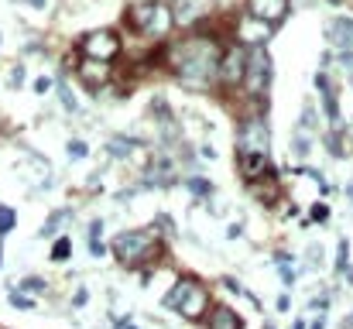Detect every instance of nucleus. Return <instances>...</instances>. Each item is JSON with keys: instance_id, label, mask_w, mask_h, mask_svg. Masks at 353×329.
I'll use <instances>...</instances> for the list:
<instances>
[{"instance_id": "20", "label": "nucleus", "mask_w": 353, "mask_h": 329, "mask_svg": "<svg viewBox=\"0 0 353 329\" xmlns=\"http://www.w3.org/2000/svg\"><path fill=\"white\" fill-rule=\"evenodd\" d=\"M14 223H17V217H14V210L0 203V233H10V230H14Z\"/></svg>"}, {"instance_id": "15", "label": "nucleus", "mask_w": 353, "mask_h": 329, "mask_svg": "<svg viewBox=\"0 0 353 329\" xmlns=\"http://www.w3.org/2000/svg\"><path fill=\"white\" fill-rule=\"evenodd\" d=\"M134 148H137V141H130V137H114V141L107 144V151H110L114 158H127Z\"/></svg>"}, {"instance_id": "33", "label": "nucleus", "mask_w": 353, "mask_h": 329, "mask_svg": "<svg viewBox=\"0 0 353 329\" xmlns=\"http://www.w3.org/2000/svg\"><path fill=\"white\" fill-rule=\"evenodd\" d=\"M24 3H31L34 10H45V7H48V0H24Z\"/></svg>"}, {"instance_id": "4", "label": "nucleus", "mask_w": 353, "mask_h": 329, "mask_svg": "<svg viewBox=\"0 0 353 329\" xmlns=\"http://www.w3.org/2000/svg\"><path fill=\"white\" fill-rule=\"evenodd\" d=\"M151 250H158L154 230H123L114 240V254H117L120 264H141L151 257Z\"/></svg>"}, {"instance_id": "1", "label": "nucleus", "mask_w": 353, "mask_h": 329, "mask_svg": "<svg viewBox=\"0 0 353 329\" xmlns=\"http://www.w3.org/2000/svg\"><path fill=\"white\" fill-rule=\"evenodd\" d=\"M168 59H172V69L185 90H210L220 76L223 48L210 34H192L182 45H172Z\"/></svg>"}, {"instance_id": "13", "label": "nucleus", "mask_w": 353, "mask_h": 329, "mask_svg": "<svg viewBox=\"0 0 353 329\" xmlns=\"http://www.w3.org/2000/svg\"><path fill=\"white\" fill-rule=\"evenodd\" d=\"M206 329H243V326H240V316H236L234 309L216 306V309L210 312V323H206Z\"/></svg>"}, {"instance_id": "25", "label": "nucleus", "mask_w": 353, "mask_h": 329, "mask_svg": "<svg viewBox=\"0 0 353 329\" xmlns=\"http://www.w3.org/2000/svg\"><path fill=\"white\" fill-rule=\"evenodd\" d=\"M21 288H24V292H45V281H41V278H24Z\"/></svg>"}, {"instance_id": "16", "label": "nucleus", "mask_w": 353, "mask_h": 329, "mask_svg": "<svg viewBox=\"0 0 353 329\" xmlns=\"http://www.w3.org/2000/svg\"><path fill=\"white\" fill-rule=\"evenodd\" d=\"M65 219H69V213H65V210H59V213H52V217L45 219V226L38 230V237H52V233H55V230H59V226H62Z\"/></svg>"}, {"instance_id": "12", "label": "nucleus", "mask_w": 353, "mask_h": 329, "mask_svg": "<svg viewBox=\"0 0 353 329\" xmlns=\"http://www.w3.org/2000/svg\"><path fill=\"white\" fill-rule=\"evenodd\" d=\"M271 168L268 154H240V175L243 179H261Z\"/></svg>"}, {"instance_id": "27", "label": "nucleus", "mask_w": 353, "mask_h": 329, "mask_svg": "<svg viewBox=\"0 0 353 329\" xmlns=\"http://www.w3.org/2000/svg\"><path fill=\"white\" fill-rule=\"evenodd\" d=\"M48 90H52V79H48V76H41V79H34V93H38V97H45Z\"/></svg>"}, {"instance_id": "21", "label": "nucleus", "mask_w": 353, "mask_h": 329, "mask_svg": "<svg viewBox=\"0 0 353 329\" xmlns=\"http://www.w3.org/2000/svg\"><path fill=\"white\" fill-rule=\"evenodd\" d=\"M65 151H69V158H72V161H79V158H86V154H90V148H86L83 141H69V144H65Z\"/></svg>"}, {"instance_id": "23", "label": "nucleus", "mask_w": 353, "mask_h": 329, "mask_svg": "<svg viewBox=\"0 0 353 329\" xmlns=\"http://www.w3.org/2000/svg\"><path fill=\"white\" fill-rule=\"evenodd\" d=\"M69 250H72V243H69V240L62 237V240H59V243L52 247V261H65V257H69Z\"/></svg>"}, {"instance_id": "8", "label": "nucleus", "mask_w": 353, "mask_h": 329, "mask_svg": "<svg viewBox=\"0 0 353 329\" xmlns=\"http://www.w3.org/2000/svg\"><path fill=\"white\" fill-rule=\"evenodd\" d=\"M243 62H247V48H243V45L223 48L216 83H223V86H230V90H234V86H240V83H243Z\"/></svg>"}, {"instance_id": "14", "label": "nucleus", "mask_w": 353, "mask_h": 329, "mask_svg": "<svg viewBox=\"0 0 353 329\" xmlns=\"http://www.w3.org/2000/svg\"><path fill=\"white\" fill-rule=\"evenodd\" d=\"M79 72H83L90 83H97V79H107V62H90V59H83Z\"/></svg>"}, {"instance_id": "36", "label": "nucleus", "mask_w": 353, "mask_h": 329, "mask_svg": "<svg viewBox=\"0 0 353 329\" xmlns=\"http://www.w3.org/2000/svg\"><path fill=\"white\" fill-rule=\"evenodd\" d=\"M347 196H350V199H353V186H347Z\"/></svg>"}, {"instance_id": "10", "label": "nucleus", "mask_w": 353, "mask_h": 329, "mask_svg": "<svg viewBox=\"0 0 353 329\" xmlns=\"http://www.w3.org/2000/svg\"><path fill=\"white\" fill-rule=\"evenodd\" d=\"M247 14L257 17V21L278 24V21H285V14H288V0H247Z\"/></svg>"}, {"instance_id": "6", "label": "nucleus", "mask_w": 353, "mask_h": 329, "mask_svg": "<svg viewBox=\"0 0 353 329\" xmlns=\"http://www.w3.org/2000/svg\"><path fill=\"white\" fill-rule=\"evenodd\" d=\"M268 83H271V59H268L264 45H261V48H247L243 83H240V86H243L250 97H261V93L268 90Z\"/></svg>"}, {"instance_id": "7", "label": "nucleus", "mask_w": 353, "mask_h": 329, "mask_svg": "<svg viewBox=\"0 0 353 329\" xmlns=\"http://www.w3.org/2000/svg\"><path fill=\"white\" fill-rule=\"evenodd\" d=\"M79 52H83V59H90V62H107V66H110L120 55V34L110 31V28L90 31V34L79 41Z\"/></svg>"}, {"instance_id": "18", "label": "nucleus", "mask_w": 353, "mask_h": 329, "mask_svg": "<svg viewBox=\"0 0 353 329\" xmlns=\"http://www.w3.org/2000/svg\"><path fill=\"white\" fill-rule=\"evenodd\" d=\"M323 107H326L330 120H340V107H336V93L333 90H323Z\"/></svg>"}, {"instance_id": "2", "label": "nucleus", "mask_w": 353, "mask_h": 329, "mask_svg": "<svg viewBox=\"0 0 353 329\" xmlns=\"http://www.w3.org/2000/svg\"><path fill=\"white\" fill-rule=\"evenodd\" d=\"M165 306L196 323V319H203L206 309H210V292H206L196 278H182V281H175V288L165 295Z\"/></svg>"}, {"instance_id": "30", "label": "nucleus", "mask_w": 353, "mask_h": 329, "mask_svg": "<svg viewBox=\"0 0 353 329\" xmlns=\"http://www.w3.org/2000/svg\"><path fill=\"white\" fill-rule=\"evenodd\" d=\"M100 233H103V223L93 219V223H90V240H100Z\"/></svg>"}, {"instance_id": "11", "label": "nucleus", "mask_w": 353, "mask_h": 329, "mask_svg": "<svg viewBox=\"0 0 353 329\" xmlns=\"http://www.w3.org/2000/svg\"><path fill=\"white\" fill-rule=\"evenodd\" d=\"M330 38L336 41V48H340V52H350L353 48V21L336 17V21L330 24Z\"/></svg>"}, {"instance_id": "29", "label": "nucleus", "mask_w": 353, "mask_h": 329, "mask_svg": "<svg viewBox=\"0 0 353 329\" xmlns=\"http://www.w3.org/2000/svg\"><path fill=\"white\" fill-rule=\"evenodd\" d=\"M90 254H93V257H103V254H107L103 240H90Z\"/></svg>"}, {"instance_id": "34", "label": "nucleus", "mask_w": 353, "mask_h": 329, "mask_svg": "<svg viewBox=\"0 0 353 329\" xmlns=\"http://www.w3.org/2000/svg\"><path fill=\"white\" fill-rule=\"evenodd\" d=\"M309 329H326V316H319V319H316V323H312Z\"/></svg>"}, {"instance_id": "28", "label": "nucleus", "mask_w": 353, "mask_h": 329, "mask_svg": "<svg viewBox=\"0 0 353 329\" xmlns=\"http://www.w3.org/2000/svg\"><path fill=\"white\" fill-rule=\"evenodd\" d=\"M10 86H14V90H17V86H24V69H21V66L10 72Z\"/></svg>"}, {"instance_id": "31", "label": "nucleus", "mask_w": 353, "mask_h": 329, "mask_svg": "<svg viewBox=\"0 0 353 329\" xmlns=\"http://www.w3.org/2000/svg\"><path fill=\"white\" fill-rule=\"evenodd\" d=\"M199 154H203L206 161H213V158H216V148H213V144H203V148H199Z\"/></svg>"}, {"instance_id": "24", "label": "nucleus", "mask_w": 353, "mask_h": 329, "mask_svg": "<svg viewBox=\"0 0 353 329\" xmlns=\"http://www.w3.org/2000/svg\"><path fill=\"white\" fill-rule=\"evenodd\" d=\"M309 217H312V223H330V206H326V203H316V206L309 210Z\"/></svg>"}, {"instance_id": "3", "label": "nucleus", "mask_w": 353, "mask_h": 329, "mask_svg": "<svg viewBox=\"0 0 353 329\" xmlns=\"http://www.w3.org/2000/svg\"><path fill=\"white\" fill-rule=\"evenodd\" d=\"M130 24L144 34V38H165L175 24V14L165 0H144L137 7H130Z\"/></svg>"}, {"instance_id": "37", "label": "nucleus", "mask_w": 353, "mask_h": 329, "mask_svg": "<svg viewBox=\"0 0 353 329\" xmlns=\"http://www.w3.org/2000/svg\"><path fill=\"white\" fill-rule=\"evenodd\" d=\"M350 281H353V268H350Z\"/></svg>"}, {"instance_id": "19", "label": "nucleus", "mask_w": 353, "mask_h": 329, "mask_svg": "<svg viewBox=\"0 0 353 329\" xmlns=\"http://www.w3.org/2000/svg\"><path fill=\"white\" fill-rule=\"evenodd\" d=\"M185 186L192 196H213V182H206V179H189Z\"/></svg>"}, {"instance_id": "9", "label": "nucleus", "mask_w": 353, "mask_h": 329, "mask_svg": "<svg viewBox=\"0 0 353 329\" xmlns=\"http://www.w3.org/2000/svg\"><path fill=\"white\" fill-rule=\"evenodd\" d=\"M271 31H274V24H268V21H257V17H240L236 21V45H243V48H261L268 38H271Z\"/></svg>"}, {"instance_id": "26", "label": "nucleus", "mask_w": 353, "mask_h": 329, "mask_svg": "<svg viewBox=\"0 0 353 329\" xmlns=\"http://www.w3.org/2000/svg\"><path fill=\"white\" fill-rule=\"evenodd\" d=\"M10 306H14V309H34V302H31V299H24V295H17V292L10 295Z\"/></svg>"}, {"instance_id": "35", "label": "nucleus", "mask_w": 353, "mask_h": 329, "mask_svg": "<svg viewBox=\"0 0 353 329\" xmlns=\"http://www.w3.org/2000/svg\"><path fill=\"white\" fill-rule=\"evenodd\" d=\"M292 329H305V323H295V326H292Z\"/></svg>"}, {"instance_id": "32", "label": "nucleus", "mask_w": 353, "mask_h": 329, "mask_svg": "<svg viewBox=\"0 0 353 329\" xmlns=\"http://www.w3.org/2000/svg\"><path fill=\"white\" fill-rule=\"evenodd\" d=\"M86 299H90V292H86V288H79V292H76V299H72V302H76V306H86Z\"/></svg>"}, {"instance_id": "5", "label": "nucleus", "mask_w": 353, "mask_h": 329, "mask_svg": "<svg viewBox=\"0 0 353 329\" xmlns=\"http://www.w3.org/2000/svg\"><path fill=\"white\" fill-rule=\"evenodd\" d=\"M236 154H268L271 158V134L264 117H247L236 130Z\"/></svg>"}, {"instance_id": "17", "label": "nucleus", "mask_w": 353, "mask_h": 329, "mask_svg": "<svg viewBox=\"0 0 353 329\" xmlns=\"http://www.w3.org/2000/svg\"><path fill=\"white\" fill-rule=\"evenodd\" d=\"M347 268H350V240H340V247H336V271L347 275Z\"/></svg>"}, {"instance_id": "22", "label": "nucleus", "mask_w": 353, "mask_h": 329, "mask_svg": "<svg viewBox=\"0 0 353 329\" xmlns=\"http://www.w3.org/2000/svg\"><path fill=\"white\" fill-rule=\"evenodd\" d=\"M59 93H62V103H65V110H76V93L69 90V83H65V79H59Z\"/></svg>"}]
</instances>
